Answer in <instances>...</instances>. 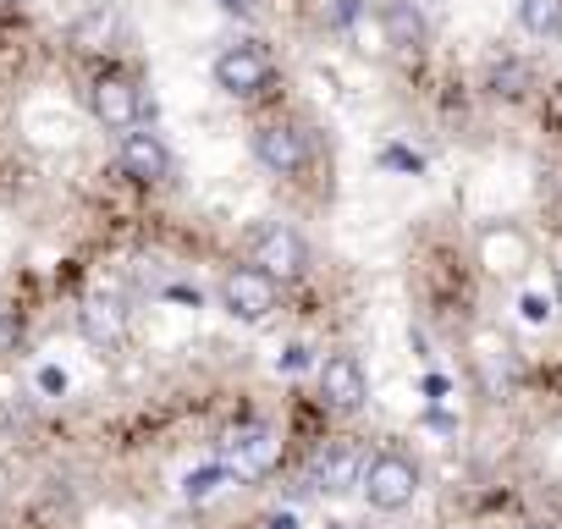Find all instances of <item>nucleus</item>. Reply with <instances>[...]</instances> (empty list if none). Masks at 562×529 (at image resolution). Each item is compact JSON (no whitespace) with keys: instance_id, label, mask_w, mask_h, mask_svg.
<instances>
[{"instance_id":"1","label":"nucleus","mask_w":562,"mask_h":529,"mask_svg":"<svg viewBox=\"0 0 562 529\" xmlns=\"http://www.w3.org/2000/svg\"><path fill=\"white\" fill-rule=\"evenodd\" d=\"M281 463V436L270 425H237L221 436V469L226 480H270Z\"/></svg>"},{"instance_id":"2","label":"nucleus","mask_w":562,"mask_h":529,"mask_svg":"<svg viewBox=\"0 0 562 529\" xmlns=\"http://www.w3.org/2000/svg\"><path fill=\"white\" fill-rule=\"evenodd\" d=\"M359 491H364V502H370L375 513H403V507L419 496V469H414V458H403V452L364 458Z\"/></svg>"},{"instance_id":"3","label":"nucleus","mask_w":562,"mask_h":529,"mask_svg":"<svg viewBox=\"0 0 562 529\" xmlns=\"http://www.w3.org/2000/svg\"><path fill=\"white\" fill-rule=\"evenodd\" d=\"M248 264H259V271L276 277V282H293V277L310 271V243H304L293 226L270 221V226H259V232L248 237Z\"/></svg>"},{"instance_id":"4","label":"nucleus","mask_w":562,"mask_h":529,"mask_svg":"<svg viewBox=\"0 0 562 529\" xmlns=\"http://www.w3.org/2000/svg\"><path fill=\"white\" fill-rule=\"evenodd\" d=\"M210 72H215V89L232 94V100H259L276 83V61L259 45H226Z\"/></svg>"},{"instance_id":"5","label":"nucleus","mask_w":562,"mask_h":529,"mask_svg":"<svg viewBox=\"0 0 562 529\" xmlns=\"http://www.w3.org/2000/svg\"><path fill=\"white\" fill-rule=\"evenodd\" d=\"M221 309L243 326H259L276 309V277H265L259 264H237V271H226V282H221Z\"/></svg>"},{"instance_id":"6","label":"nucleus","mask_w":562,"mask_h":529,"mask_svg":"<svg viewBox=\"0 0 562 529\" xmlns=\"http://www.w3.org/2000/svg\"><path fill=\"white\" fill-rule=\"evenodd\" d=\"M254 160L276 177H299L310 166V133L299 122H265L254 127Z\"/></svg>"},{"instance_id":"7","label":"nucleus","mask_w":562,"mask_h":529,"mask_svg":"<svg viewBox=\"0 0 562 529\" xmlns=\"http://www.w3.org/2000/svg\"><path fill=\"white\" fill-rule=\"evenodd\" d=\"M89 111H94L100 127L127 133V127H138V116H144V94H138V83H133L127 72H100V78L89 83Z\"/></svg>"},{"instance_id":"8","label":"nucleus","mask_w":562,"mask_h":529,"mask_svg":"<svg viewBox=\"0 0 562 529\" xmlns=\"http://www.w3.org/2000/svg\"><path fill=\"white\" fill-rule=\"evenodd\" d=\"M116 166H122V177H127V182L155 188V182H166V177H171V149L160 144V133L127 127V133H122V149H116Z\"/></svg>"},{"instance_id":"9","label":"nucleus","mask_w":562,"mask_h":529,"mask_svg":"<svg viewBox=\"0 0 562 529\" xmlns=\"http://www.w3.org/2000/svg\"><path fill=\"white\" fill-rule=\"evenodd\" d=\"M321 397L331 414H359L364 397H370V381H364V364L353 353H331L321 364Z\"/></svg>"},{"instance_id":"10","label":"nucleus","mask_w":562,"mask_h":529,"mask_svg":"<svg viewBox=\"0 0 562 529\" xmlns=\"http://www.w3.org/2000/svg\"><path fill=\"white\" fill-rule=\"evenodd\" d=\"M359 469H364V452L348 447V441H326L315 458H310V485L337 496V491H353L359 485Z\"/></svg>"},{"instance_id":"11","label":"nucleus","mask_w":562,"mask_h":529,"mask_svg":"<svg viewBox=\"0 0 562 529\" xmlns=\"http://www.w3.org/2000/svg\"><path fill=\"white\" fill-rule=\"evenodd\" d=\"M425 40H430V29H425L414 0H386L381 7V45L408 56V50H425Z\"/></svg>"},{"instance_id":"12","label":"nucleus","mask_w":562,"mask_h":529,"mask_svg":"<svg viewBox=\"0 0 562 529\" xmlns=\"http://www.w3.org/2000/svg\"><path fill=\"white\" fill-rule=\"evenodd\" d=\"M78 326H83V337H89L94 348H116V342L127 337V309H122L116 299L94 293V299H83V315H78Z\"/></svg>"},{"instance_id":"13","label":"nucleus","mask_w":562,"mask_h":529,"mask_svg":"<svg viewBox=\"0 0 562 529\" xmlns=\"http://www.w3.org/2000/svg\"><path fill=\"white\" fill-rule=\"evenodd\" d=\"M518 23L535 40H557L562 34V0H518Z\"/></svg>"},{"instance_id":"14","label":"nucleus","mask_w":562,"mask_h":529,"mask_svg":"<svg viewBox=\"0 0 562 529\" xmlns=\"http://www.w3.org/2000/svg\"><path fill=\"white\" fill-rule=\"evenodd\" d=\"M111 34H116V18H111V12H89V18L78 23L72 40H78V50H105Z\"/></svg>"},{"instance_id":"15","label":"nucleus","mask_w":562,"mask_h":529,"mask_svg":"<svg viewBox=\"0 0 562 529\" xmlns=\"http://www.w3.org/2000/svg\"><path fill=\"white\" fill-rule=\"evenodd\" d=\"M221 485H226V469H221V463H210V469L188 474V485H182V491H188V502H210Z\"/></svg>"},{"instance_id":"16","label":"nucleus","mask_w":562,"mask_h":529,"mask_svg":"<svg viewBox=\"0 0 562 529\" xmlns=\"http://www.w3.org/2000/svg\"><path fill=\"white\" fill-rule=\"evenodd\" d=\"M524 83H529V72H524L518 61H496V67H491V89H496V94H524Z\"/></svg>"},{"instance_id":"17","label":"nucleus","mask_w":562,"mask_h":529,"mask_svg":"<svg viewBox=\"0 0 562 529\" xmlns=\"http://www.w3.org/2000/svg\"><path fill=\"white\" fill-rule=\"evenodd\" d=\"M18 342H23V320L0 309V359H7V353H18Z\"/></svg>"},{"instance_id":"18","label":"nucleus","mask_w":562,"mask_h":529,"mask_svg":"<svg viewBox=\"0 0 562 529\" xmlns=\"http://www.w3.org/2000/svg\"><path fill=\"white\" fill-rule=\"evenodd\" d=\"M518 309H524V320H546V315H551L540 293H524V299H518Z\"/></svg>"},{"instance_id":"19","label":"nucleus","mask_w":562,"mask_h":529,"mask_svg":"<svg viewBox=\"0 0 562 529\" xmlns=\"http://www.w3.org/2000/svg\"><path fill=\"white\" fill-rule=\"evenodd\" d=\"M45 392H67V375L61 370H45Z\"/></svg>"},{"instance_id":"20","label":"nucleus","mask_w":562,"mask_h":529,"mask_svg":"<svg viewBox=\"0 0 562 529\" xmlns=\"http://www.w3.org/2000/svg\"><path fill=\"white\" fill-rule=\"evenodd\" d=\"M226 12H237V18H248V0H221Z\"/></svg>"},{"instance_id":"21","label":"nucleus","mask_w":562,"mask_h":529,"mask_svg":"<svg viewBox=\"0 0 562 529\" xmlns=\"http://www.w3.org/2000/svg\"><path fill=\"white\" fill-rule=\"evenodd\" d=\"M557 304H562V277H557Z\"/></svg>"},{"instance_id":"22","label":"nucleus","mask_w":562,"mask_h":529,"mask_svg":"<svg viewBox=\"0 0 562 529\" xmlns=\"http://www.w3.org/2000/svg\"><path fill=\"white\" fill-rule=\"evenodd\" d=\"M529 529H557V524H529Z\"/></svg>"},{"instance_id":"23","label":"nucleus","mask_w":562,"mask_h":529,"mask_svg":"<svg viewBox=\"0 0 562 529\" xmlns=\"http://www.w3.org/2000/svg\"><path fill=\"white\" fill-rule=\"evenodd\" d=\"M0 7H18V0H0Z\"/></svg>"}]
</instances>
